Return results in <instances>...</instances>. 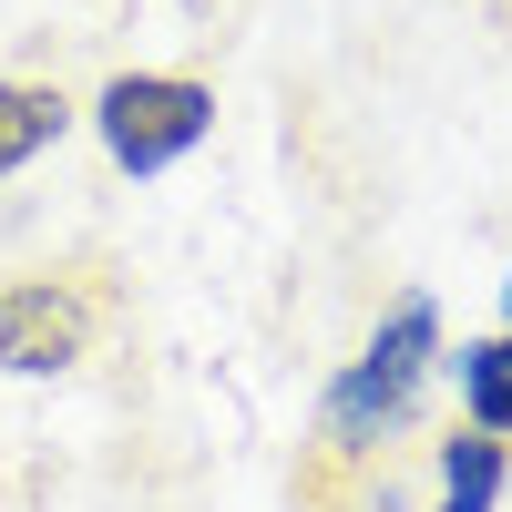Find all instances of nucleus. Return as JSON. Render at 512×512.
<instances>
[{
	"instance_id": "3",
	"label": "nucleus",
	"mask_w": 512,
	"mask_h": 512,
	"mask_svg": "<svg viewBox=\"0 0 512 512\" xmlns=\"http://www.w3.org/2000/svg\"><path fill=\"white\" fill-rule=\"evenodd\" d=\"M93 349V297L62 287V277H11L0 287V369L21 379H52Z\"/></svg>"
},
{
	"instance_id": "2",
	"label": "nucleus",
	"mask_w": 512,
	"mask_h": 512,
	"mask_svg": "<svg viewBox=\"0 0 512 512\" xmlns=\"http://www.w3.org/2000/svg\"><path fill=\"white\" fill-rule=\"evenodd\" d=\"M93 134L123 175H164V164H185L216 134V93L195 72H113L103 103H93Z\"/></svg>"
},
{
	"instance_id": "4",
	"label": "nucleus",
	"mask_w": 512,
	"mask_h": 512,
	"mask_svg": "<svg viewBox=\"0 0 512 512\" xmlns=\"http://www.w3.org/2000/svg\"><path fill=\"white\" fill-rule=\"evenodd\" d=\"M62 123H72V103L52 82H0V175H21L31 154H52Z\"/></svg>"
},
{
	"instance_id": "5",
	"label": "nucleus",
	"mask_w": 512,
	"mask_h": 512,
	"mask_svg": "<svg viewBox=\"0 0 512 512\" xmlns=\"http://www.w3.org/2000/svg\"><path fill=\"white\" fill-rule=\"evenodd\" d=\"M451 369H461V410H472V431L512 441V328L472 338V349H461Z\"/></svg>"
},
{
	"instance_id": "1",
	"label": "nucleus",
	"mask_w": 512,
	"mask_h": 512,
	"mask_svg": "<svg viewBox=\"0 0 512 512\" xmlns=\"http://www.w3.org/2000/svg\"><path fill=\"white\" fill-rule=\"evenodd\" d=\"M431 359H441V308L410 287L400 308L369 328V349L328 379V400H318V451H328V461H359L379 431H400L410 400H420V379H431Z\"/></svg>"
},
{
	"instance_id": "7",
	"label": "nucleus",
	"mask_w": 512,
	"mask_h": 512,
	"mask_svg": "<svg viewBox=\"0 0 512 512\" xmlns=\"http://www.w3.org/2000/svg\"><path fill=\"white\" fill-rule=\"evenodd\" d=\"M502 318H512V287H502Z\"/></svg>"
},
{
	"instance_id": "6",
	"label": "nucleus",
	"mask_w": 512,
	"mask_h": 512,
	"mask_svg": "<svg viewBox=\"0 0 512 512\" xmlns=\"http://www.w3.org/2000/svg\"><path fill=\"white\" fill-rule=\"evenodd\" d=\"M441 492H502V441L492 431H451L441 441Z\"/></svg>"
}]
</instances>
